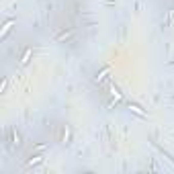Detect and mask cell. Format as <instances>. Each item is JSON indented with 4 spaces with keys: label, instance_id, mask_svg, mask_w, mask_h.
Returning a JSON list of instances; mask_svg holds the SVG:
<instances>
[{
    "label": "cell",
    "instance_id": "6da1fadb",
    "mask_svg": "<svg viewBox=\"0 0 174 174\" xmlns=\"http://www.w3.org/2000/svg\"><path fill=\"white\" fill-rule=\"evenodd\" d=\"M172 101H174V98H172Z\"/></svg>",
    "mask_w": 174,
    "mask_h": 174
}]
</instances>
